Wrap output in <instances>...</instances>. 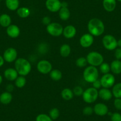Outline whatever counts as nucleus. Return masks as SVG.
I'll list each match as a JSON object with an SVG mask.
<instances>
[{
    "mask_svg": "<svg viewBox=\"0 0 121 121\" xmlns=\"http://www.w3.org/2000/svg\"><path fill=\"white\" fill-rule=\"evenodd\" d=\"M6 89L7 91H9V92L11 93L14 90V86H13L12 84H9L8 86H7Z\"/></svg>",
    "mask_w": 121,
    "mask_h": 121,
    "instance_id": "a19ab883",
    "label": "nucleus"
},
{
    "mask_svg": "<svg viewBox=\"0 0 121 121\" xmlns=\"http://www.w3.org/2000/svg\"><path fill=\"white\" fill-rule=\"evenodd\" d=\"M11 23V18L7 14H3L0 16V25L3 27H8Z\"/></svg>",
    "mask_w": 121,
    "mask_h": 121,
    "instance_id": "412c9836",
    "label": "nucleus"
},
{
    "mask_svg": "<svg viewBox=\"0 0 121 121\" xmlns=\"http://www.w3.org/2000/svg\"><path fill=\"white\" fill-rule=\"evenodd\" d=\"M45 5L51 12H58L61 8V2L59 0H46Z\"/></svg>",
    "mask_w": 121,
    "mask_h": 121,
    "instance_id": "9b49d317",
    "label": "nucleus"
},
{
    "mask_svg": "<svg viewBox=\"0 0 121 121\" xmlns=\"http://www.w3.org/2000/svg\"><path fill=\"white\" fill-rule=\"evenodd\" d=\"M94 36L90 33H86L80 38V43L82 48L90 47L94 43Z\"/></svg>",
    "mask_w": 121,
    "mask_h": 121,
    "instance_id": "f8f14e48",
    "label": "nucleus"
},
{
    "mask_svg": "<svg viewBox=\"0 0 121 121\" xmlns=\"http://www.w3.org/2000/svg\"><path fill=\"white\" fill-rule=\"evenodd\" d=\"M73 91L74 93V95H75L77 96H80L82 95L84 90L81 86H76V87H75L74 88Z\"/></svg>",
    "mask_w": 121,
    "mask_h": 121,
    "instance_id": "f704fd0d",
    "label": "nucleus"
},
{
    "mask_svg": "<svg viewBox=\"0 0 121 121\" xmlns=\"http://www.w3.org/2000/svg\"><path fill=\"white\" fill-rule=\"evenodd\" d=\"M4 62H5V60H4L3 56H2L1 55H0V67H1L4 65Z\"/></svg>",
    "mask_w": 121,
    "mask_h": 121,
    "instance_id": "79ce46f5",
    "label": "nucleus"
},
{
    "mask_svg": "<svg viewBox=\"0 0 121 121\" xmlns=\"http://www.w3.org/2000/svg\"><path fill=\"white\" fill-rule=\"evenodd\" d=\"M93 109L94 113L100 116H105L109 113V108L108 106L102 103H99L95 104Z\"/></svg>",
    "mask_w": 121,
    "mask_h": 121,
    "instance_id": "ddd939ff",
    "label": "nucleus"
},
{
    "mask_svg": "<svg viewBox=\"0 0 121 121\" xmlns=\"http://www.w3.org/2000/svg\"><path fill=\"white\" fill-rule=\"evenodd\" d=\"M97 1H99V0H97Z\"/></svg>",
    "mask_w": 121,
    "mask_h": 121,
    "instance_id": "09e8293b",
    "label": "nucleus"
},
{
    "mask_svg": "<svg viewBox=\"0 0 121 121\" xmlns=\"http://www.w3.org/2000/svg\"><path fill=\"white\" fill-rule=\"evenodd\" d=\"M36 121H53L49 115L41 113L38 115L36 117Z\"/></svg>",
    "mask_w": 121,
    "mask_h": 121,
    "instance_id": "473e14b6",
    "label": "nucleus"
},
{
    "mask_svg": "<svg viewBox=\"0 0 121 121\" xmlns=\"http://www.w3.org/2000/svg\"><path fill=\"white\" fill-rule=\"evenodd\" d=\"M92 84H93V87H94V88H96V89L97 90H98L99 88H100V87H102L100 80L99 79H97V80L94 81Z\"/></svg>",
    "mask_w": 121,
    "mask_h": 121,
    "instance_id": "58836bf2",
    "label": "nucleus"
},
{
    "mask_svg": "<svg viewBox=\"0 0 121 121\" xmlns=\"http://www.w3.org/2000/svg\"><path fill=\"white\" fill-rule=\"evenodd\" d=\"M42 22L45 25H49L50 23H51V20L50 18L49 17H48V16H45L42 19Z\"/></svg>",
    "mask_w": 121,
    "mask_h": 121,
    "instance_id": "ea45409f",
    "label": "nucleus"
},
{
    "mask_svg": "<svg viewBox=\"0 0 121 121\" xmlns=\"http://www.w3.org/2000/svg\"><path fill=\"white\" fill-rule=\"evenodd\" d=\"M82 99L87 103H93L99 97V91L94 87H90L84 91L82 95Z\"/></svg>",
    "mask_w": 121,
    "mask_h": 121,
    "instance_id": "39448f33",
    "label": "nucleus"
},
{
    "mask_svg": "<svg viewBox=\"0 0 121 121\" xmlns=\"http://www.w3.org/2000/svg\"><path fill=\"white\" fill-rule=\"evenodd\" d=\"M99 97H100L103 100L109 101L112 98L113 94L112 91H110L109 88L102 87L99 91Z\"/></svg>",
    "mask_w": 121,
    "mask_h": 121,
    "instance_id": "f3484780",
    "label": "nucleus"
},
{
    "mask_svg": "<svg viewBox=\"0 0 121 121\" xmlns=\"http://www.w3.org/2000/svg\"><path fill=\"white\" fill-rule=\"evenodd\" d=\"M117 46L119 48H121V39H120L119 40H117Z\"/></svg>",
    "mask_w": 121,
    "mask_h": 121,
    "instance_id": "c03bdc74",
    "label": "nucleus"
},
{
    "mask_svg": "<svg viewBox=\"0 0 121 121\" xmlns=\"http://www.w3.org/2000/svg\"><path fill=\"white\" fill-rule=\"evenodd\" d=\"M18 73L15 68H9L5 70L4 75L5 78L10 81H15L18 77Z\"/></svg>",
    "mask_w": 121,
    "mask_h": 121,
    "instance_id": "dca6fc26",
    "label": "nucleus"
},
{
    "mask_svg": "<svg viewBox=\"0 0 121 121\" xmlns=\"http://www.w3.org/2000/svg\"><path fill=\"white\" fill-rule=\"evenodd\" d=\"M115 56L116 58V59L117 60H121V48H118L115 49Z\"/></svg>",
    "mask_w": 121,
    "mask_h": 121,
    "instance_id": "4c0bfd02",
    "label": "nucleus"
},
{
    "mask_svg": "<svg viewBox=\"0 0 121 121\" xmlns=\"http://www.w3.org/2000/svg\"><path fill=\"white\" fill-rule=\"evenodd\" d=\"M87 29L90 34L93 36H99L104 32V24L100 19L93 18L90 20L87 24Z\"/></svg>",
    "mask_w": 121,
    "mask_h": 121,
    "instance_id": "f257e3e1",
    "label": "nucleus"
},
{
    "mask_svg": "<svg viewBox=\"0 0 121 121\" xmlns=\"http://www.w3.org/2000/svg\"><path fill=\"white\" fill-rule=\"evenodd\" d=\"M75 64H76V65L78 67L83 68V67H86L88 62H87L86 58H84V57H80V58H78L76 60Z\"/></svg>",
    "mask_w": 121,
    "mask_h": 121,
    "instance_id": "7c9ffc66",
    "label": "nucleus"
},
{
    "mask_svg": "<svg viewBox=\"0 0 121 121\" xmlns=\"http://www.w3.org/2000/svg\"><path fill=\"white\" fill-rule=\"evenodd\" d=\"M5 5L9 10L16 11L19 8L18 0H5Z\"/></svg>",
    "mask_w": 121,
    "mask_h": 121,
    "instance_id": "5701e85b",
    "label": "nucleus"
},
{
    "mask_svg": "<svg viewBox=\"0 0 121 121\" xmlns=\"http://www.w3.org/2000/svg\"><path fill=\"white\" fill-rule=\"evenodd\" d=\"M103 6L108 12H112L116 9V0H103Z\"/></svg>",
    "mask_w": 121,
    "mask_h": 121,
    "instance_id": "a211bd4d",
    "label": "nucleus"
},
{
    "mask_svg": "<svg viewBox=\"0 0 121 121\" xmlns=\"http://www.w3.org/2000/svg\"><path fill=\"white\" fill-rule=\"evenodd\" d=\"M49 116L51 117V118L53 121L57 119L60 116V111L58 108H52V109L50 110L49 113Z\"/></svg>",
    "mask_w": 121,
    "mask_h": 121,
    "instance_id": "c756f323",
    "label": "nucleus"
},
{
    "mask_svg": "<svg viewBox=\"0 0 121 121\" xmlns=\"http://www.w3.org/2000/svg\"><path fill=\"white\" fill-rule=\"evenodd\" d=\"M3 82V77L1 76V75H0V84L2 83Z\"/></svg>",
    "mask_w": 121,
    "mask_h": 121,
    "instance_id": "a18cd8bd",
    "label": "nucleus"
},
{
    "mask_svg": "<svg viewBox=\"0 0 121 121\" xmlns=\"http://www.w3.org/2000/svg\"><path fill=\"white\" fill-rule=\"evenodd\" d=\"M111 121H121V114L118 112H115L112 113L110 116Z\"/></svg>",
    "mask_w": 121,
    "mask_h": 121,
    "instance_id": "c9c22d12",
    "label": "nucleus"
},
{
    "mask_svg": "<svg viewBox=\"0 0 121 121\" xmlns=\"http://www.w3.org/2000/svg\"><path fill=\"white\" fill-rule=\"evenodd\" d=\"M102 43L104 48L109 51L115 50L117 47V40L111 35H106L102 39Z\"/></svg>",
    "mask_w": 121,
    "mask_h": 121,
    "instance_id": "423d86ee",
    "label": "nucleus"
},
{
    "mask_svg": "<svg viewBox=\"0 0 121 121\" xmlns=\"http://www.w3.org/2000/svg\"><path fill=\"white\" fill-rule=\"evenodd\" d=\"M37 69L41 74H49L52 70V64L47 60H41L37 64Z\"/></svg>",
    "mask_w": 121,
    "mask_h": 121,
    "instance_id": "1a4fd4ad",
    "label": "nucleus"
},
{
    "mask_svg": "<svg viewBox=\"0 0 121 121\" xmlns=\"http://www.w3.org/2000/svg\"><path fill=\"white\" fill-rule=\"evenodd\" d=\"M117 1H119V2H121V0H117Z\"/></svg>",
    "mask_w": 121,
    "mask_h": 121,
    "instance_id": "49530a36",
    "label": "nucleus"
},
{
    "mask_svg": "<svg viewBox=\"0 0 121 121\" xmlns=\"http://www.w3.org/2000/svg\"><path fill=\"white\" fill-rule=\"evenodd\" d=\"M114 106L117 110H121V98H115L114 100Z\"/></svg>",
    "mask_w": 121,
    "mask_h": 121,
    "instance_id": "e433bc0d",
    "label": "nucleus"
},
{
    "mask_svg": "<svg viewBox=\"0 0 121 121\" xmlns=\"http://www.w3.org/2000/svg\"><path fill=\"white\" fill-rule=\"evenodd\" d=\"M71 16V13L68 7H61L59 11V17L62 20H68Z\"/></svg>",
    "mask_w": 121,
    "mask_h": 121,
    "instance_id": "4be33fe9",
    "label": "nucleus"
},
{
    "mask_svg": "<svg viewBox=\"0 0 121 121\" xmlns=\"http://www.w3.org/2000/svg\"><path fill=\"white\" fill-rule=\"evenodd\" d=\"M99 71L96 67L88 66L83 72V78L85 81L89 83H93L99 79Z\"/></svg>",
    "mask_w": 121,
    "mask_h": 121,
    "instance_id": "7ed1b4c3",
    "label": "nucleus"
},
{
    "mask_svg": "<svg viewBox=\"0 0 121 121\" xmlns=\"http://www.w3.org/2000/svg\"><path fill=\"white\" fill-rule=\"evenodd\" d=\"M61 7H68V3L66 2H61Z\"/></svg>",
    "mask_w": 121,
    "mask_h": 121,
    "instance_id": "37998d69",
    "label": "nucleus"
},
{
    "mask_svg": "<svg viewBox=\"0 0 121 121\" xmlns=\"http://www.w3.org/2000/svg\"><path fill=\"white\" fill-rule=\"evenodd\" d=\"M99 67L100 70L102 74H106L109 73V72H110V66L109 64L106 63V62H103Z\"/></svg>",
    "mask_w": 121,
    "mask_h": 121,
    "instance_id": "2f4dec72",
    "label": "nucleus"
},
{
    "mask_svg": "<svg viewBox=\"0 0 121 121\" xmlns=\"http://www.w3.org/2000/svg\"><path fill=\"white\" fill-rule=\"evenodd\" d=\"M87 62L91 66L93 67H98L100 66L103 62L104 58L100 53L96 51H92L87 54Z\"/></svg>",
    "mask_w": 121,
    "mask_h": 121,
    "instance_id": "20e7f679",
    "label": "nucleus"
},
{
    "mask_svg": "<svg viewBox=\"0 0 121 121\" xmlns=\"http://www.w3.org/2000/svg\"><path fill=\"white\" fill-rule=\"evenodd\" d=\"M0 1H1V0H0Z\"/></svg>",
    "mask_w": 121,
    "mask_h": 121,
    "instance_id": "de8ad7c7",
    "label": "nucleus"
},
{
    "mask_svg": "<svg viewBox=\"0 0 121 121\" xmlns=\"http://www.w3.org/2000/svg\"><path fill=\"white\" fill-rule=\"evenodd\" d=\"M100 80L102 87L103 88H111L115 85V76L110 73L103 74Z\"/></svg>",
    "mask_w": 121,
    "mask_h": 121,
    "instance_id": "6e6552de",
    "label": "nucleus"
},
{
    "mask_svg": "<svg viewBox=\"0 0 121 121\" xmlns=\"http://www.w3.org/2000/svg\"><path fill=\"white\" fill-rule=\"evenodd\" d=\"M110 71L114 74H119L121 73V60L115 59L113 60L110 65Z\"/></svg>",
    "mask_w": 121,
    "mask_h": 121,
    "instance_id": "6ab92c4d",
    "label": "nucleus"
},
{
    "mask_svg": "<svg viewBox=\"0 0 121 121\" xmlns=\"http://www.w3.org/2000/svg\"><path fill=\"white\" fill-rule=\"evenodd\" d=\"M26 84V79L25 77L20 75L15 80V85L18 88H23Z\"/></svg>",
    "mask_w": 121,
    "mask_h": 121,
    "instance_id": "c85d7f7f",
    "label": "nucleus"
},
{
    "mask_svg": "<svg viewBox=\"0 0 121 121\" xmlns=\"http://www.w3.org/2000/svg\"><path fill=\"white\" fill-rule=\"evenodd\" d=\"M112 92L113 96L115 98H121V82L116 84L113 86Z\"/></svg>",
    "mask_w": 121,
    "mask_h": 121,
    "instance_id": "cd10ccee",
    "label": "nucleus"
},
{
    "mask_svg": "<svg viewBox=\"0 0 121 121\" xmlns=\"http://www.w3.org/2000/svg\"><path fill=\"white\" fill-rule=\"evenodd\" d=\"M13 100V95L9 91H5L3 92L1 95H0V102L3 104H10Z\"/></svg>",
    "mask_w": 121,
    "mask_h": 121,
    "instance_id": "aec40b11",
    "label": "nucleus"
},
{
    "mask_svg": "<svg viewBox=\"0 0 121 121\" xmlns=\"http://www.w3.org/2000/svg\"><path fill=\"white\" fill-rule=\"evenodd\" d=\"M6 32L7 35L11 38H17L20 33V30L16 24H11L7 27Z\"/></svg>",
    "mask_w": 121,
    "mask_h": 121,
    "instance_id": "4468645a",
    "label": "nucleus"
},
{
    "mask_svg": "<svg viewBox=\"0 0 121 121\" xmlns=\"http://www.w3.org/2000/svg\"><path fill=\"white\" fill-rule=\"evenodd\" d=\"M71 49L68 44H63L59 49L60 55L64 58H67L70 55Z\"/></svg>",
    "mask_w": 121,
    "mask_h": 121,
    "instance_id": "393cba45",
    "label": "nucleus"
},
{
    "mask_svg": "<svg viewBox=\"0 0 121 121\" xmlns=\"http://www.w3.org/2000/svg\"><path fill=\"white\" fill-rule=\"evenodd\" d=\"M17 14L21 18H27L30 14V11L29 9L26 7L18 8L17 10Z\"/></svg>",
    "mask_w": 121,
    "mask_h": 121,
    "instance_id": "bb28decb",
    "label": "nucleus"
},
{
    "mask_svg": "<svg viewBox=\"0 0 121 121\" xmlns=\"http://www.w3.org/2000/svg\"><path fill=\"white\" fill-rule=\"evenodd\" d=\"M94 113V109L92 107L86 106L82 110V113L86 116H90Z\"/></svg>",
    "mask_w": 121,
    "mask_h": 121,
    "instance_id": "72a5a7b5",
    "label": "nucleus"
},
{
    "mask_svg": "<svg viewBox=\"0 0 121 121\" xmlns=\"http://www.w3.org/2000/svg\"><path fill=\"white\" fill-rule=\"evenodd\" d=\"M15 69L20 75L26 76L32 70V65L25 58H19L15 60Z\"/></svg>",
    "mask_w": 121,
    "mask_h": 121,
    "instance_id": "f03ea898",
    "label": "nucleus"
},
{
    "mask_svg": "<svg viewBox=\"0 0 121 121\" xmlns=\"http://www.w3.org/2000/svg\"><path fill=\"white\" fill-rule=\"evenodd\" d=\"M49 76L51 78L53 81H58L61 80L62 77V74L60 71L58 69H52L49 73Z\"/></svg>",
    "mask_w": 121,
    "mask_h": 121,
    "instance_id": "a878e982",
    "label": "nucleus"
},
{
    "mask_svg": "<svg viewBox=\"0 0 121 121\" xmlns=\"http://www.w3.org/2000/svg\"><path fill=\"white\" fill-rule=\"evenodd\" d=\"M60 95L62 99L65 100H70L73 98L74 95L73 90H71L70 88H65L62 90Z\"/></svg>",
    "mask_w": 121,
    "mask_h": 121,
    "instance_id": "b1692460",
    "label": "nucleus"
},
{
    "mask_svg": "<svg viewBox=\"0 0 121 121\" xmlns=\"http://www.w3.org/2000/svg\"><path fill=\"white\" fill-rule=\"evenodd\" d=\"M77 33L76 28L73 25H68L64 28L62 35L67 39H72Z\"/></svg>",
    "mask_w": 121,
    "mask_h": 121,
    "instance_id": "2eb2a0df",
    "label": "nucleus"
},
{
    "mask_svg": "<svg viewBox=\"0 0 121 121\" xmlns=\"http://www.w3.org/2000/svg\"><path fill=\"white\" fill-rule=\"evenodd\" d=\"M17 51L14 48H9L4 52L3 58L5 61L9 63L13 62L17 59Z\"/></svg>",
    "mask_w": 121,
    "mask_h": 121,
    "instance_id": "9d476101",
    "label": "nucleus"
},
{
    "mask_svg": "<svg viewBox=\"0 0 121 121\" xmlns=\"http://www.w3.org/2000/svg\"><path fill=\"white\" fill-rule=\"evenodd\" d=\"M63 27L58 23H51L47 26L46 30L50 35L54 37H58L62 35L63 33Z\"/></svg>",
    "mask_w": 121,
    "mask_h": 121,
    "instance_id": "0eeeda50",
    "label": "nucleus"
}]
</instances>
